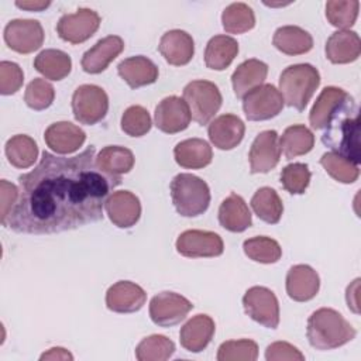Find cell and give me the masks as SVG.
Wrapping results in <instances>:
<instances>
[{
    "label": "cell",
    "mask_w": 361,
    "mask_h": 361,
    "mask_svg": "<svg viewBox=\"0 0 361 361\" xmlns=\"http://www.w3.org/2000/svg\"><path fill=\"white\" fill-rule=\"evenodd\" d=\"M158 51L168 63L173 66H183L193 58L195 42L192 35L186 31L169 30L161 37Z\"/></svg>",
    "instance_id": "obj_22"
},
{
    "label": "cell",
    "mask_w": 361,
    "mask_h": 361,
    "mask_svg": "<svg viewBox=\"0 0 361 361\" xmlns=\"http://www.w3.org/2000/svg\"><path fill=\"white\" fill-rule=\"evenodd\" d=\"M176 251L188 258L219 257L224 251V244L217 233L207 230H186L176 240Z\"/></svg>",
    "instance_id": "obj_13"
},
{
    "label": "cell",
    "mask_w": 361,
    "mask_h": 361,
    "mask_svg": "<svg viewBox=\"0 0 361 361\" xmlns=\"http://www.w3.org/2000/svg\"><path fill=\"white\" fill-rule=\"evenodd\" d=\"M281 158L278 133L265 130L259 133L251 144L248 159L251 173H267L274 169Z\"/></svg>",
    "instance_id": "obj_15"
},
{
    "label": "cell",
    "mask_w": 361,
    "mask_h": 361,
    "mask_svg": "<svg viewBox=\"0 0 361 361\" xmlns=\"http://www.w3.org/2000/svg\"><path fill=\"white\" fill-rule=\"evenodd\" d=\"M214 322L207 314H196L189 319L180 329V345L189 353L203 351L214 336Z\"/></svg>",
    "instance_id": "obj_23"
},
{
    "label": "cell",
    "mask_w": 361,
    "mask_h": 361,
    "mask_svg": "<svg viewBox=\"0 0 361 361\" xmlns=\"http://www.w3.org/2000/svg\"><path fill=\"white\" fill-rule=\"evenodd\" d=\"M319 288L320 278L312 267L298 264L289 268L286 274V293L292 300L307 302L317 295Z\"/></svg>",
    "instance_id": "obj_21"
},
{
    "label": "cell",
    "mask_w": 361,
    "mask_h": 361,
    "mask_svg": "<svg viewBox=\"0 0 361 361\" xmlns=\"http://www.w3.org/2000/svg\"><path fill=\"white\" fill-rule=\"evenodd\" d=\"M107 110V93L97 85H80L72 94L73 117L80 124L93 126L102 121Z\"/></svg>",
    "instance_id": "obj_7"
},
{
    "label": "cell",
    "mask_w": 361,
    "mask_h": 361,
    "mask_svg": "<svg viewBox=\"0 0 361 361\" xmlns=\"http://www.w3.org/2000/svg\"><path fill=\"white\" fill-rule=\"evenodd\" d=\"M173 157L179 166L186 169H200L213 159V151L207 141L202 138H188L176 144Z\"/></svg>",
    "instance_id": "obj_28"
},
{
    "label": "cell",
    "mask_w": 361,
    "mask_h": 361,
    "mask_svg": "<svg viewBox=\"0 0 361 361\" xmlns=\"http://www.w3.org/2000/svg\"><path fill=\"white\" fill-rule=\"evenodd\" d=\"M219 223L231 233H243L252 224L251 212L240 195L230 193L221 202L219 207Z\"/></svg>",
    "instance_id": "obj_26"
},
{
    "label": "cell",
    "mask_w": 361,
    "mask_h": 361,
    "mask_svg": "<svg viewBox=\"0 0 361 361\" xmlns=\"http://www.w3.org/2000/svg\"><path fill=\"white\" fill-rule=\"evenodd\" d=\"M0 183H1V223H3L10 214V212L14 209L20 196V189L16 185L7 182L6 179H3Z\"/></svg>",
    "instance_id": "obj_48"
},
{
    "label": "cell",
    "mask_w": 361,
    "mask_h": 361,
    "mask_svg": "<svg viewBox=\"0 0 361 361\" xmlns=\"http://www.w3.org/2000/svg\"><path fill=\"white\" fill-rule=\"evenodd\" d=\"M348 96L345 90L336 86H326L317 96L310 114L309 123L313 130H323L333 114V111L340 106V103Z\"/></svg>",
    "instance_id": "obj_30"
},
{
    "label": "cell",
    "mask_w": 361,
    "mask_h": 361,
    "mask_svg": "<svg viewBox=\"0 0 361 361\" xmlns=\"http://www.w3.org/2000/svg\"><path fill=\"white\" fill-rule=\"evenodd\" d=\"M54 99H55V89L48 80L37 78L27 85V89L24 93V102L30 109L37 111L45 110L52 104Z\"/></svg>",
    "instance_id": "obj_43"
},
{
    "label": "cell",
    "mask_w": 361,
    "mask_h": 361,
    "mask_svg": "<svg viewBox=\"0 0 361 361\" xmlns=\"http://www.w3.org/2000/svg\"><path fill=\"white\" fill-rule=\"evenodd\" d=\"M4 151L8 162L18 169L30 168L38 158L37 142L25 134H17L8 138Z\"/></svg>",
    "instance_id": "obj_35"
},
{
    "label": "cell",
    "mask_w": 361,
    "mask_h": 361,
    "mask_svg": "<svg viewBox=\"0 0 361 361\" xmlns=\"http://www.w3.org/2000/svg\"><path fill=\"white\" fill-rule=\"evenodd\" d=\"M322 142L331 152L360 165V111L353 96L348 94L333 111L324 127Z\"/></svg>",
    "instance_id": "obj_2"
},
{
    "label": "cell",
    "mask_w": 361,
    "mask_h": 361,
    "mask_svg": "<svg viewBox=\"0 0 361 361\" xmlns=\"http://www.w3.org/2000/svg\"><path fill=\"white\" fill-rule=\"evenodd\" d=\"M171 196L176 212L183 217L200 216L210 204L207 183L192 173H179L172 179Z\"/></svg>",
    "instance_id": "obj_5"
},
{
    "label": "cell",
    "mask_w": 361,
    "mask_h": 361,
    "mask_svg": "<svg viewBox=\"0 0 361 361\" xmlns=\"http://www.w3.org/2000/svg\"><path fill=\"white\" fill-rule=\"evenodd\" d=\"M326 58L331 63H350L361 54V41L355 31L338 30L326 42Z\"/></svg>",
    "instance_id": "obj_25"
},
{
    "label": "cell",
    "mask_w": 361,
    "mask_h": 361,
    "mask_svg": "<svg viewBox=\"0 0 361 361\" xmlns=\"http://www.w3.org/2000/svg\"><path fill=\"white\" fill-rule=\"evenodd\" d=\"M117 72L131 89L155 83L159 73L158 66L149 58L142 55L123 59L117 65Z\"/></svg>",
    "instance_id": "obj_24"
},
{
    "label": "cell",
    "mask_w": 361,
    "mask_h": 361,
    "mask_svg": "<svg viewBox=\"0 0 361 361\" xmlns=\"http://www.w3.org/2000/svg\"><path fill=\"white\" fill-rule=\"evenodd\" d=\"M44 28L38 20L16 18L4 27V41L7 47L18 54H31L41 48L44 42Z\"/></svg>",
    "instance_id": "obj_11"
},
{
    "label": "cell",
    "mask_w": 361,
    "mask_h": 361,
    "mask_svg": "<svg viewBox=\"0 0 361 361\" xmlns=\"http://www.w3.org/2000/svg\"><path fill=\"white\" fill-rule=\"evenodd\" d=\"M51 4V1H16V6L18 8H23V10H28V11H41V10H45L48 6Z\"/></svg>",
    "instance_id": "obj_51"
},
{
    "label": "cell",
    "mask_w": 361,
    "mask_h": 361,
    "mask_svg": "<svg viewBox=\"0 0 361 361\" xmlns=\"http://www.w3.org/2000/svg\"><path fill=\"white\" fill-rule=\"evenodd\" d=\"M34 68L47 79L62 80L71 73L72 59L61 49H44L34 59Z\"/></svg>",
    "instance_id": "obj_33"
},
{
    "label": "cell",
    "mask_w": 361,
    "mask_h": 361,
    "mask_svg": "<svg viewBox=\"0 0 361 361\" xmlns=\"http://www.w3.org/2000/svg\"><path fill=\"white\" fill-rule=\"evenodd\" d=\"M183 100L189 107L192 120L199 126H206L220 110L223 97L213 82L192 80L183 87Z\"/></svg>",
    "instance_id": "obj_6"
},
{
    "label": "cell",
    "mask_w": 361,
    "mask_h": 361,
    "mask_svg": "<svg viewBox=\"0 0 361 361\" xmlns=\"http://www.w3.org/2000/svg\"><path fill=\"white\" fill-rule=\"evenodd\" d=\"M94 154V145L73 157L44 151L38 165L18 178V200L1 224L38 235L102 220L106 199L121 178L99 169Z\"/></svg>",
    "instance_id": "obj_1"
},
{
    "label": "cell",
    "mask_w": 361,
    "mask_h": 361,
    "mask_svg": "<svg viewBox=\"0 0 361 361\" xmlns=\"http://www.w3.org/2000/svg\"><path fill=\"white\" fill-rule=\"evenodd\" d=\"M193 309V305L185 296L175 292H161L155 295L149 302V317L161 327H171L188 316Z\"/></svg>",
    "instance_id": "obj_10"
},
{
    "label": "cell",
    "mask_w": 361,
    "mask_h": 361,
    "mask_svg": "<svg viewBox=\"0 0 361 361\" xmlns=\"http://www.w3.org/2000/svg\"><path fill=\"white\" fill-rule=\"evenodd\" d=\"M221 24L227 34H243L254 28L255 14L245 3H231L221 13Z\"/></svg>",
    "instance_id": "obj_37"
},
{
    "label": "cell",
    "mask_w": 361,
    "mask_h": 361,
    "mask_svg": "<svg viewBox=\"0 0 361 361\" xmlns=\"http://www.w3.org/2000/svg\"><path fill=\"white\" fill-rule=\"evenodd\" d=\"M358 286H360V279H354V282L351 285H348L347 288V293H345V299H347V305H348V309H351L354 313H358V299H357V295H358Z\"/></svg>",
    "instance_id": "obj_49"
},
{
    "label": "cell",
    "mask_w": 361,
    "mask_h": 361,
    "mask_svg": "<svg viewBox=\"0 0 361 361\" xmlns=\"http://www.w3.org/2000/svg\"><path fill=\"white\" fill-rule=\"evenodd\" d=\"M99 25L100 16L92 8L82 7L76 13L63 14L56 24V32L66 42L82 44L99 30Z\"/></svg>",
    "instance_id": "obj_12"
},
{
    "label": "cell",
    "mask_w": 361,
    "mask_h": 361,
    "mask_svg": "<svg viewBox=\"0 0 361 361\" xmlns=\"http://www.w3.org/2000/svg\"><path fill=\"white\" fill-rule=\"evenodd\" d=\"M320 164L333 179L341 183H353L360 176V168L357 164L331 151L322 155Z\"/></svg>",
    "instance_id": "obj_40"
},
{
    "label": "cell",
    "mask_w": 361,
    "mask_h": 361,
    "mask_svg": "<svg viewBox=\"0 0 361 361\" xmlns=\"http://www.w3.org/2000/svg\"><path fill=\"white\" fill-rule=\"evenodd\" d=\"M309 344L320 351L338 348L355 338V329L337 310L320 307L307 319Z\"/></svg>",
    "instance_id": "obj_3"
},
{
    "label": "cell",
    "mask_w": 361,
    "mask_h": 361,
    "mask_svg": "<svg viewBox=\"0 0 361 361\" xmlns=\"http://www.w3.org/2000/svg\"><path fill=\"white\" fill-rule=\"evenodd\" d=\"M147 300L145 290L130 281H118L106 292V306L114 313L138 312Z\"/></svg>",
    "instance_id": "obj_17"
},
{
    "label": "cell",
    "mask_w": 361,
    "mask_h": 361,
    "mask_svg": "<svg viewBox=\"0 0 361 361\" xmlns=\"http://www.w3.org/2000/svg\"><path fill=\"white\" fill-rule=\"evenodd\" d=\"M238 54V42L230 35H214L204 49V63L214 71H224Z\"/></svg>",
    "instance_id": "obj_31"
},
{
    "label": "cell",
    "mask_w": 361,
    "mask_h": 361,
    "mask_svg": "<svg viewBox=\"0 0 361 361\" xmlns=\"http://www.w3.org/2000/svg\"><path fill=\"white\" fill-rule=\"evenodd\" d=\"M190 111L183 97L168 96L155 107L154 123L158 130L166 134H176L190 124Z\"/></svg>",
    "instance_id": "obj_14"
},
{
    "label": "cell",
    "mask_w": 361,
    "mask_h": 361,
    "mask_svg": "<svg viewBox=\"0 0 361 361\" xmlns=\"http://www.w3.org/2000/svg\"><path fill=\"white\" fill-rule=\"evenodd\" d=\"M267 361H303L305 355L286 341H275L265 350Z\"/></svg>",
    "instance_id": "obj_47"
},
{
    "label": "cell",
    "mask_w": 361,
    "mask_h": 361,
    "mask_svg": "<svg viewBox=\"0 0 361 361\" xmlns=\"http://www.w3.org/2000/svg\"><path fill=\"white\" fill-rule=\"evenodd\" d=\"M245 313L267 329L279 324V303L275 293L265 286H252L243 296Z\"/></svg>",
    "instance_id": "obj_9"
},
{
    "label": "cell",
    "mask_w": 361,
    "mask_h": 361,
    "mask_svg": "<svg viewBox=\"0 0 361 361\" xmlns=\"http://www.w3.org/2000/svg\"><path fill=\"white\" fill-rule=\"evenodd\" d=\"M285 106L281 92L271 83H264L243 97V110L250 121H264L276 117Z\"/></svg>",
    "instance_id": "obj_8"
},
{
    "label": "cell",
    "mask_w": 361,
    "mask_h": 361,
    "mask_svg": "<svg viewBox=\"0 0 361 361\" xmlns=\"http://www.w3.org/2000/svg\"><path fill=\"white\" fill-rule=\"evenodd\" d=\"M134 154L131 149L120 145H107L96 157V165L104 173L121 178L134 166Z\"/></svg>",
    "instance_id": "obj_32"
},
{
    "label": "cell",
    "mask_w": 361,
    "mask_h": 361,
    "mask_svg": "<svg viewBox=\"0 0 361 361\" xmlns=\"http://www.w3.org/2000/svg\"><path fill=\"white\" fill-rule=\"evenodd\" d=\"M152 126L149 113L142 106H130L121 116V130L130 137L145 135Z\"/></svg>",
    "instance_id": "obj_45"
},
{
    "label": "cell",
    "mask_w": 361,
    "mask_h": 361,
    "mask_svg": "<svg viewBox=\"0 0 361 361\" xmlns=\"http://www.w3.org/2000/svg\"><path fill=\"white\" fill-rule=\"evenodd\" d=\"M245 124L235 114H221L212 120L207 127L210 142L223 151L235 148L244 138Z\"/></svg>",
    "instance_id": "obj_19"
},
{
    "label": "cell",
    "mask_w": 361,
    "mask_h": 361,
    "mask_svg": "<svg viewBox=\"0 0 361 361\" xmlns=\"http://www.w3.org/2000/svg\"><path fill=\"white\" fill-rule=\"evenodd\" d=\"M124 49V41L118 35H107L87 49L80 61L86 73H102Z\"/></svg>",
    "instance_id": "obj_18"
},
{
    "label": "cell",
    "mask_w": 361,
    "mask_h": 361,
    "mask_svg": "<svg viewBox=\"0 0 361 361\" xmlns=\"http://www.w3.org/2000/svg\"><path fill=\"white\" fill-rule=\"evenodd\" d=\"M39 360H73V355L62 348V347H54V348H49L47 353H44Z\"/></svg>",
    "instance_id": "obj_50"
},
{
    "label": "cell",
    "mask_w": 361,
    "mask_h": 361,
    "mask_svg": "<svg viewBox=\"0 0 361 361\" xmlns=\"http://www.w3.org/2000/svg\"><path fill=\"white\" fill-rule=\"evenodd\" d=\"M257 357L258 345L255 341L248 338L224 341L217 350L219 361H255Z\"/></svg>",
    "instance_id": "obj_42"
},
{
    "label": "cell",
    "mask_w": 361,
    "mask_h": 361,
    "mask_svg": "<svg viewBox=\"0 0 361 361\" xmlns=\"http://www.w3.org/2000/svg\"><path fill=\"white\" fill-rule=\"evenodd\" d=\"M104 210L110 221L118 228L133 227L141 216L140 199L130 190H117L109 195Z\"/></svg>",
    "instance_id": "obj_16"
},
{
    "label": "cell",
    "mask_w": 361,
    "mask_h": 361,
    "mask_svg": "<svg viewBox=\"0 0 361 361\" xmlns=\"http://www.w3.org/2000/svg\"><path fill=\"white\" fill-rule=\"evenodd\" d=\"M268 75V65L259 59L251 58L241 62L231 75L233 90L238 99H243L252 89L264 85Z\"/></svg>",
    "instance_id": "obj_27"
},
{
    "label": "cell",
    "mask_w": 361,
    "mask_h": 361,
    "mask_svg": "<svg viewBox=\"0 0 361 361\" xmlns=\"http://www.w3.org/2000/svg\"><path fill=\"white\" fill-rule=\"evenodd\" d=\"M24 82V73L16 62H0V93L4 96L14 94Z\"/></svg>",
    "instance_id": "obj_46"
},
{
    "label": "cell",
    "mask_w": 361,
    "mask_h": 361,
    "mask_svg": "<svg viewBox=\"0 0 361 361\" xmlns=\"http://www.w3.org/2000/svg\"><path fill=\"white\" fill-rule=\"evenodd\" d=\"M243 250L250 259L261 264H274L278 262L282 257V248L278 241L265 235L245 240Z\"/></svg>",
    "instance_id": "obj_39"
},
{
    "label": "cell",
    "mask_w": 361,
    "mask_h": 361,
    "mask_svg": "<svg viewBox=\"0 0 361 361\" xmlns=\"http://www.w3.org/2000/svg\"><path fill=\"white\" fill-rule=\"evenodd\" d=\"M310 171L306 164L295 162L286 165L281 172V183L286 192L292 195H302L309 186Z\"/></svg>",
    "instance_id": "obj_44"
},
{
    "label": "cell",
    "mask_w": 361,
    "mask_h": 361,
    "mask_svg": "<svg viewBox=\"0 0 361 361\" xmlns=\"http://www.w3.org/2000/svg\"><path fill=\"white\" fill-rule=\"evenodd\" d=\"M313 145L314 135L303 124L289 126L279 138V148L286 159H292L310 152Z\"/></svg>",
    "instance_id": "obj_34"
},
{
    "label": "cell",
    "mask_w": 361,
    "mask_h": 361,
    "mask_svg": "<svg viewBox=\"0 0 361 361\" xmlns=\"http://www.w3.org/2000/svg\"><path fill=\"white\" fill-rule=\"evenodd\" d=\"M175 353V343L162 334H152L140 341L135 347L138 361H165Z\"/></svg>",
    "instance_id": "obj_38"
},
{
    "label": "cell",
    "mask_w": 361,
    "mask_h": 361,
    "mask_svg": "<svg viewBox=\"0 0 361 361\" xmlns=\"http://www.w3.org/2000/svg\"><path fill=\"white\" fill-rule=\"evenodd\" d=\"M44 140L55 154L66 155L78 151L83 145L86 134L80 127L69 121H58L45 130Z\"/></svg>",
    "instance_id": "obj_20"
},
{
    "label": "cell",
    "mask_w": 361,
    "mask_h": 361,
    "mask_svg": "<svg viewBox=\"0 0 361 361\" xmlns=\"http://www.w3.org/2000/svg\"><path fill=\"white\" fill-rule=\"evenodd\" d=\"M320 85V73L310 63L285 68L279 76V92L286 106L303 111Z\"/></svg>",
    "instance_id": "obj_4"
},
{
    "label": "cell",
    "mask_w": 361,
    "mask_h": 361,
    "mask_svg": "<svg viewBox=\"0 0 361 361\" xmlns=\"http://www.w3.org/2000/svg\"><path fill=\"white\" fill-rule=\"evenodd\" d=\"M358 0H331L326 3L327 21L340 30H348L358 17Z\"/></svg>",
    "instance_id": "obj_41"
},
{
    "label": "cell",
    "mask_w": 361,
    "mask_h": 361,
    "mask_svg": "<svg viewBox=\"0 0 361 361\" xmlns=\"http://www.w3.org/2000/svg\"><path fill=\"white\" fill-rule=\"evenodd\" d=\"M272 44L282 54L302 55L313 48V38L298 25H283L275 31Z\"/></svg>",
    "instance_id": "obj_29"
},
{
    "label": "cell",
    "mask_w": 361,
    "mask_h": 361,
    "mask_svg": "<svg viewBox=\"0 0 361 361\" xmlns=\"http://www.w3.org/2000/svg\"><path fill=\"white\" fill-rule=\"evenodd\" d=\"M251 207L262 221L276 224L283 213V203L275 189L269 186L259 188L251 197Z\"/></svg>",
    "instance_id": "obj_36"
}]
</instances>
